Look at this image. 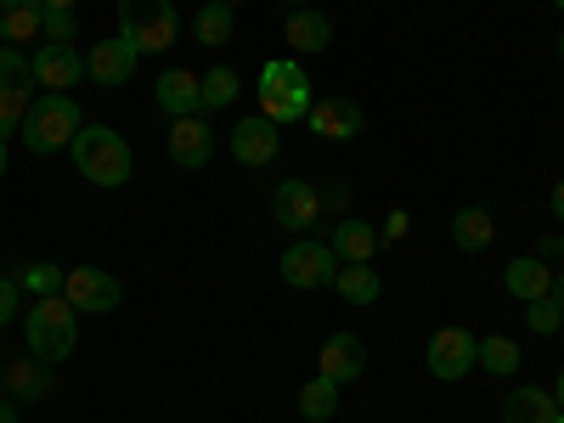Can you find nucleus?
Here are the masks:
<instances>
[{
  "mask_svg": "<svg viewBox=\"0 0 564 423\" xmlns=\"http://www.w3.org/2000/svg\"><path fill=\"white\" fill-rule=\"evenodd\" d=\"M74 170L90 181V186H102V193H113V186L130 181L135 159H130V141L113 130V124H79L74 135V148H68Z\"/></svg>",
  "mask_w": 564,
  "mask_h": 423,
  "instance_id": "f257e3e1",
  "label": "nucleus"
},
{
  "mask_svg": "<svg viewBox=\"0 0 564 423\" xmlns=\"http://www.w3.org/2000/svg\"><path fill=\"white\" fill-rule=\"evenodd\" d=\"M254 90H260V113H265L271 124H305V113L316 108L311 74H305L300 63H289V57H271V63L260 68Z\"/></svg>",
  "mask_w": 564,
  "mask_h": 423,
  "instance_id": "f03ea898",
  "label": "nucleus"
},
{
  "mask_svg": "<svg viewBox=\"0 0 564 423\" xmlns=\"http://www.w3.org/2000/svg\"><path fill=\"white\" fill-rule=\"evenodd\" d=\"M79 124H85V113H79V102L68 97V90H45V97H34V108H29V119H23L18 135H23L29 153L52 159V153H68L74 148Z\"/></svg>",
  "mask_w": 564,
  "mask_h": 423,
  "instance_id": "7ed1b4c3",
  "label": "nucleus"
},
{
  "mask_svg": "<svg viewBox=\"0 0 564 423\" xmlns=\"http://www.w3.org/2000/svg\"><path fill=\"white\" fill-rule=\"evenodd\" d=\"M23 339L40 361H68L79 350V311L63 294H45L23 311Z\"/></svg>",
  "mask_w": 564,
  "mask_h": 423,
  "instance_id": "20e7f679",
  "label": "nucleus"
},
{
  "mask_svg": "<svg viewBox=\"0 0 564 423\" xmlns=\"http://www.w3.org/2000/svg\"><path fill=\"white\" fill-rule=\"evenodd\" d=\"M119 34L141 57H159L181 40V18H175L170 0H119Z\"/></svg>",
  "mask_w": 564,
  "mask_h": 423,
  "instance_id": "39448f33",
  "label": "nucleus"
},
{
  "mask_svg": "<svg viewBox=\"0 0 564 423\" xmlns=\"http://www.w3.org/2000/svg\"><path fill=\"white\" fill-rule=\"evenodd\" d=\"M63 300L85 316H108V311L124 305V282L102 265H68L63 271Z\"/></svg>",
  "mask_w": 564,
  "mask_h": 423,
  "instance_id": "423d86ee",
  "label": "nucleus"
},
{
  "mask_svg": "<svg viewBox=\"0 0 564 423\" xmlns=\"http://www.w3.org/2000/svg\"><path fill=\"white\" fill-rule=\"evenodd\" d=\"M423 361H430V372L441 384H457L480 367V339L468 327H435L430 345H423Z\"/></svg>",
  "mask_w": 564,
  "mask_h": 423,
  "instance_id": "0eeeda50",
  "label": "nucleus"
},
{
  "mask_svg": "<svg viewBox=\"0 0 564 423\" xmlns=\"http://www.w3.org/2000/svg\"><path fill=\"white\" fill-rule=\"evenodd\" d=\"M339 254H334V243H316V238H300L294 249H282V282L289 289H327V282L339 276Z\"/></svg>",
  "mask_w": 564,
  "mask_h": 423,
  "instance_id": "6e6552de",
  "label": "nucleus"
},
{
  "mask_svg": "<svg viewBox=\"0 0 564 423\" xmlns=\"http://www.w3.org/2000/svg\"><path fill=\"white\" fill-rule=\"evenodd\" d=\"M226 148H231V159H238V164H249V170H265V164L282 153V124H271L265 113H249V119H238V124H231Z\"/></svg>",
  "mask_w": 564,
  "mask_h": 423,
  "instance_id": "1a4fd4ad",
  "label": "nucleus"
},
{
  "mask_svg": "<svg viewBox=\"0 0 564 423\" xmlns=\"http://www.w3.org/2000/svg\"><path fill=\"white\" fill-rule=\"evenodd\" d=\"M135 63H141V52L124 40V34H108V40H97L85 52V79L90 85H108V90H119V85H130L135 79Z\"/></svg>",
  "mask_w": 564,
  "mask_h": 423,
  "instance_id": "9d476101",
  "label": "nucleus"
},
{
  "mask_svg": "<svg viewBox=\"0 0 564 423\" xmlns=\"http://www.w3.org/2000/svg\"><path fill=\"white\" fill-rule=\"evenodd\" d=\"M0 379H7V395L12 401H52L57 395V379H52V361H40L34 350H23V356H12L7 367H0Z\"/></svg>",
  "mask_w": 564,
  "mask_h": 423,
  "instance_id": "9b49d317",
  "label": "nucleus"
},
{
  "mask_svg": "<svg viewBox=\"0 0 564 423\" xmlns=\"http://www.w3.org/2000/svg\"><path fill=\"white\" fill-rule=\"evenodd\" d=\"M170 159L175 170H204L215 159V124L204 113H186L170 124Z\"/></svg>",
  "mask_w": 564,
  "mask_h": 423,
  "instance_id": "f8f14e48",
  "label": "nucleus"
},
{
  "mask_svg": "<svg viewBox=\"0 0 564 423\" xmlns=\"http://www.w3.org/2000/svg\"><path fill=\"white\" fill-rule=\"evenodd\" d=\"M305 124H311V135H322V141H356L361 124H367V113H361L356 97H316V108L305 113Z\"/></svg>",
  "mask_w": 564,
  "mask_h": 423,
  "instance_id": "ddd939ff",
  "label": "nucleus"
},
{
  "mask_svg": "<svg viewBox=\"0 0 564 423\" xmlns=\"http://www.w3.org/2000/svg\"><path fill=\"white\" fill-rule=\"evenodd\" d=\"M85 79V52L79 45H52L45 40L34 52V85L40 90H74Z\"/></svg>",
  "mask_w": 564,
  "mask_h": 423,
  "instance_id": "4468645a",
  "label": "nucleus"
},
{
  "mask_svg": "<svg viewBox=\"0 0 564 423\" xmlns=\"http://www.w3.org/2000/svg\"><path fill=\"white\" fill-rule=\"evenodd\" d=\"M271 215H276V226H289V231H311L316 215H322V193L311 181H282L271 193Z\"/></svg>",
  "mask_w": 564,
  "mask_h": 423,
  "instance_id": "2eb2a0df",
  "label": "nucleus"
},
{
  "mask_svg": "<svg viewBox=\"0 0 564 423\" xmlns=\"http://www.w3.org/2000/svg\"><path fill=\"white\" fill-rule=\"evenodd\" d=\"M316 361H322V379H334L345 390V384H356L367 372V345H361V334H327Z\"/></svg>",
  "mask_w": 564,
  "mask_h": 423,
  "instance_id": "dca6fc26",
  "label": "nucleus"
},
{
  "mask_svg": "<svg viewBox=\"0 0 564 423\" xmlns=\"http://www.w3.org/2000/svg\"><path fill=\"white\" fill-rule=\"evenodd\" d=\"M282 40H289V52L316 57V52L334 45V18L316 12V7H300V12H289V23H282Z\"/></svg>",
  "mask_w": 564,
  "mask_h": 423,
  "instance_id": "f3484780",
  "label": "nucleus"
},
{
  "mask_svg": "<svg viewBox=\"0 0 564 423\" xmlns=\"http://www.w3.org/2000/svg\"><path fill=\"white\" fill-rule=\"evenodd\" d=\"M198 90H204V74L170 68V74H159V85H153V102H159V113L186 119V113H198Z\"/></svg>",
  "mask_w": 564,
  "mask_h": 423,
  "instance_id": "a211bd4d",
  "label": "nucleus"
},
{
  "mask_svg": "<svg viewBox=\"0 0 564 423\" xmlns=\"http://www.w3.org/2000/svg\"><path fill=\"white\" fill-rule=\"evenodd\" d=\"M502 289L520 300V305H531V300H542L547 289H553V265L542 260V254H520V260H508L502 265Z\"/></svg>",
  "mask_w": 564,
  "mask_h": 423,
  "instance_id": "6ab92c4d",
  "label": "nucleus"
},
{
  "mask_svg": "<svg viewBox=\"0 0 564 423\" xmlns=\"http://www.w3.org/2000/svg\"><path fill=\"white\" fill-rule=\"evenodd\" d=\"M491 238H497V215H491L486 204H463V209L452 215V243H457L463 254H486Z\"/></svg>",
  "mask_w": 564,
  "mask_h": 423,
  "instance_id": "aec40b11",
  "label": "nucleus"
},
{
  "mask_svg": "<svg viewBox=\"0 0 564 423\" xmlns=\"http://www.w3.org/2000/svg\"><path fill=\"white\" fill-rule=\"evenodd\" d=\"M327 243H334V254H339V260H361V265H372V254L384 249V238H379V231H372L367 220H356V215H350V220H339V226H334V238H327Z\"/></svg>",
  "mask_w": 564,
  "mask_h": 423,
  "instance_id": "412c9836",
  "label": "nucleus"
},
{
  "mask_svg": "<svg viewBox=\"0 0 564 423\" xmlns=\"http://www.w3.org/2000/svg\"><path fill=\"white\" fill-rule=\"evenodd\" d=\"M553 417H558V401L536 384L508 390V401H502V423H553Z\"/></svg>",
  "mask_w": 564,
  "mask_h": 423,
  "instance_id": "4be33fe9",
  "label": "nucleus"
},
{
  "mask_svg": "<svg viewBox=\"0 0 564 423\" xmlns=\"http://www.w3.org/2000/svg\"><path fill=\"white\" fill-rule=\"evenodd\" d=\"M334 289H339V300H345V305H379L384 276L372 271V265H361V260H345V265H339V276H334Z\"/></svg>",
  "mask_w": 564,
  "mask_h": 423,
  "instance_id": "5701e85b",
  "label": "nucleus"
},
{
  "mask_svg": "<svg viewBox=\"0 0 564 423\" xmlns=\"http://www.w3.org/2000/svg\"><path fill=\"white\" fill-rule=\"evenodd\" d=\"M40 0H0V45H23L29 34H40Z\"/></svg>",
  "mask_w": 564,
  "mask_h": 423,
  "instance_id": "b1692460",
  "label": "nucleus"
},
{
  "mask_svg": "<svg viewBox=\"0 0 564 423\" xmlns=\"http://www.w3.org/2000/svg\"><path fill=\"white\" fill-rule=\"evenodd\" d=\"M238 85H243V79H238V68H226V63H220V68H209V74H204V90H198V113L209 119V113L238 108Z\"/></svg>",
  "mask_w": 564,
  "mask_h": 423,
  "instance_id": "393cba45",
  "label": "nucleus"
},
{
  "mask_svg": "<svg viewBox=\"0 0 564 423\" xmlns=\"http://www.w3.org/2000/svg\"><path fill=\"white\" fill-rule=\"evenodd\" d=\"M193 34H198L204 45H226L231 34H238V12L220 7V0H204L198 18H193Z\"/></svg>",
  "mask_w": 564,
  "mask_h": 423,
  "instance_id": "a878e982",
  "label": "nucleus"
},
{
  "mask_svg": "<svg viewBox=\"0 0 564 423\" xmlns=\"http://www.w3.org/2000/svg\"><path fill=\"white\" fill-rule=\"evenodd\" d=\"M300 412H305L311 423H327V417L339 412V384H334V379H322V372H316V379L300 390Z\"/></svg>",
  "mask_w": 564,
  "mask_h": 423,
  "instance_id": "bb28decb",
  "label": "nucleus"
},
{
  "mask_svg": "<svg viewBox=\"0 0 564 423\" xmlns=\"http://www.w3.org/2000/svg\"><path fill=\"white\" fill-rule=\"evenodd\" d=\"M29 108H34V85H0V141L23 130Z\"/></svg>",
  "mask_w": 564,
  "mask_h": 423,
  "instance_id": "cd10ccee",
  "label": "nucleus"
},
{
  "mask_svg": "<svg viewBox=\"0 0 564 423\" xmlns=\"http://www.w3.org/2000/svg\"><path fill=\"white\" fill-rule=\"evenodd\" d=\"M12 276H18V289L34 294V300L63 294V265H52V260H34V265H23V271H12Z\"/></svg>",
  "mask_w": 564,
  "mask_h": 423,
  "instance_id": "c85d7f7f",
  "label": "nucleus"
},
{
  "mask_svg": "<svg viewBox=\"0 0 564 423\" xmlns=\"http://www.w3.org/2000/svg\"><path fill=\"white\" fill-rule=\"evenodd\" d=\"M480 367H486V372H497V379H508V372H520V345H513L508 334L480 339Z\"/></svg>",
  "mask_w": 564,
  "mask_h": 423,
  "instance_id": "c756f323",
  "label": "nucleus"
},
{
  "mask_svg": "<svg viewBox=\"0 0 564 423\" xmlns=\"http://www.w3.org/2000/svg\"><path fill=\"white\" fill-rule=\"evenodd\" d=\"M0 85H34V57L23 45H0Z\"/></svg>",
  "mask_w": 564,
  "mask_h": 423,
  "instance_id": "7c9ffc66",
  "label": "nucleus"
},
{
  "mask_svg": "<svg viewBox=\"0 0 564 423\" xmlns=\"http://www.w3.org/2000/svg\"><path fill=\"white\" fill-rule=\"evenodd\" d=\"M525 322H531V334H542V339H553V334H558V327H564V311H558V305H553V300L542 294V300H531V305H525Z\"/></svg>",
  "mask_w": 564,
  "mask_h": 423,
  "instance_id": "2f4dec72",
  "label": "nucleus"
},
{
  "mask_svg": "<svg viewBox=\"0 0 564 423\" xmlns=\"http://www.w3.org/2000/svg\"><path fill=\"white\" fill-rule=\"evenodd\" d=\"M40 34L52 40V45H74V34H79V18H74V12H45V18H40Z\"/></svg>",
  "mask_w": 564,
  "mask_h": 423,
  "instance_id": "473e14b6",
  "label": "nucleus"
},
{
  "mask_svg": "<svg viewBox=\"0 0 564 423\" xmlns=\"http://www.w3.org/2000/svg\"><path fill=\"white\" fill-rule=\"evenodd\" d=\"M18 305H23V289H18V276H12V271H0V327H7V322L18 316Z\"/></svg>",
  "mask_w": 564,
  "mask_h": 423,
  "instance_id": "72a5a7b5",
  "label": "nucleus"
},
{
  "mask_svg": "<svg viewBox=\"0 0 564 423\" xmlns=\"http://www.w3.org/2000/svg\"><path fill=\"white\" fill-rule=\"evenodd\" d=\"M406 226H412V215H406V209H390V220H384L379 238H390V243H395V238H406Z\"/></svg>",
  "mask_w": 564,
  "mask_h": 423,
  "instance_id": "f704fd0d",
  "label": "nucleus"
},
{
  "mask_svg": "<svg viewBox=\"0 0 564 423\" xmlns=\"http://www.w3.org/2000/svg\"><path fill=\"white\" fill-rule=\"evenodd\" d=\"M542 260H558V265H564V231H558V238H547V243H542Z\"/></svg>",
  "mask_w": 564,
  "mask_h": 423,
  "instance_id": "c9c22d12",
  "label": "nucleus"
},
{
  "mask_svg": "<svg viewBox=\"0 0 564 423\" xmlns=\"http://www.w3.org/2000/svg\"><path fill=\"white\" fill-rule=\"evenodd\" d=\"M547 300H553V305H558V311H564V271H558V276H553V289H547Z\"/></svg>",
  "mask_w": 564,
  "mask_h": 423,
  "instance_id": "e433bc0d",
  "label": "nucleus"
},
{
  "mask_svg": "<svg viewBox=\"0 0 564 423\" xmlns=\"http://www.w3.org/2000/svg\"><path fill=\"white\" fill-rule=\"evenodd\" d=\"M40 7H45V12H74L79 0H40Z\"/></svg>",
  "mask_w": 564,
  "mask_h": 423,
  "instance_id": "4c0bfd02",
  "label": "nucleus"
},
{
  "mask_svg": "<svg viewBox=\"0 0 564 423\" xmlns=\"http://www.w3.org/2000/svg\"><path fill=\"white\" fill-rule=\"evenodd\" d=\"M0 423H18V401H12V395L0 401Z\"/></svg>",
  "mask_w": 564,
  "mask_h": 423,
  "instance_id": "58836bf2",
  "label": "nucleus"
},
{
  "mask_svg": "<svg viewBox=\"0 0 564 423\" xmlns=\"http://www.w3.org/2000/svg\"><path fill=\"white\" fill-rule=\"evenodd\" d=\"M553 215H558V220H564V181H558V186H553Z\"/></svg>",
  "mask_w": 564,
  "mask_h": 423,
  "instance_id": "ea45409f",
  "label": "nucleus"
},
{
  "mask_svg": "<svg viewBox=\"0 0 564 423\" xmlns=\"http://www.w3.org/2000/svg\"><path fill=\"white\" fill-rule=\"evenodd\" d=\"M553 401H558V412H564V367H558V384H553Z\"/></svg>",
  "mask_w": 564,
  "mask_h": 423,
  "instance_id": "a19ab883",
  "label": "nucleus"
},
{
  "mask_svg": "<svg viewBox=\"0 0 564 423\" xmlns=\"http://www.w3.org/2000/svg\"><path fill=\"white\" fill-rule=\"evenodd\" d=\"M7 164H12V153H7V141H0V175H7Z\"/></svg>",
  "mask_w": 564,
  "mask_h": 423,
  "instance_id": "79ce46f5",
  "label": "nucleus"
},
{
  "mask_svg": "<svg viewBox=\"0 0 564 423\" xmlns=\"http://www.w3.org/2000/svg\"><path fill=\"white\" fill-rule=\"evenodd\" d=\"M282 7H289V12H300V7H311V0H282Z\"/></svg>",
  "mask_w": 564,
  "mask_h": 423,
  "instance_id": "37998d69",
  "label": "nucleus"
},
{
  "mask_svg": "<svg viewBox=\"0 0 564 423\" xmlns=\"http://www.w3.org/2000/svg\"><path fill=\"white\" fill-rule=\"evenodd\" d=\"M220 7H231V12H238V7H243V0H220Z\"/></svg>",
  "mask_w": 564,
  "mask_h": 423,
  "instance_id": "c03bdc74",
  "label": "nucleus"
},
{
  "mask_svg": "<svg viewBox=\"0 0 564 423\" xmlns=\"http://www.w3.org/2000/svg\"><path fill=\"white\" fill-rule=\"evenodd\" d=\"M0 401H7V379H0Z\"/></svg>",
  "mask_w": 564,
  "mask_h": 423,
  "instance_id": "a18cd8bd",
  "label": "nucleus"
},
{
  "mask_svg": "<svg viewBox=\"0 0 564 423\" xmlns=\"http://www.w3.org/2000/svg\"><path fill=\"white\" fill-rule=\"evenodd\" d=\"M558 57H564V34H558Z\"/></svg>",
  "mask_w": 564,
  "mask_h": 423,
  "instance_id": "49530a36",
  "label": "nucleus"
},
{
  "mask_svg": "<svg viewBox=\"0 0 564 423\" xmlns=\"http://www.w3.org/2000/svg\"><path fill=\"white\" fill-rule=\"evenodd\" d=\"M553 7H558V12H564V0H553Z\"/></svg>",
  "mask_w": 564,
  "mask_h": 423,
  "instance_id": "de8ad7c7",
  "label": "nucleus"
},
{
  "mask_svg": "<svg viewBox=\"0 0 564 423\" xmlns=\"http://www.w3.org/2000/svg\"><path fill=\"white\" fill-rule=\"evenodd\" d=\"M553 423H564V412H558V417H553Z\"/></svg>",
  "mask_w": 564,
  "mask_h": 423,
  "instance_id": "09e8293b",
  "label": "nucleus"
}]
</instances>
